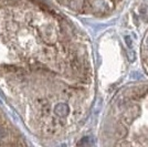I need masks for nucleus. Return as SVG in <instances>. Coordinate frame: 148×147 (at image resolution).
I'll return each mask as SVG.
<instances>
[{
    "instance_id": "1",
    "label": "nucleus",
    "mask_w": 148,
    "mask_h": 147,
    "mask_svg": "<svg viewBox=\"0 0 148 147\" xmlns=\"http://www.w3.org/2000/svg\"><path fill=\"white\" fill-rule=\"evenodd\" d=\"M3 136H5V132L0 128V139H1V138H3Z\"/></svg>"
}]
</instances>
